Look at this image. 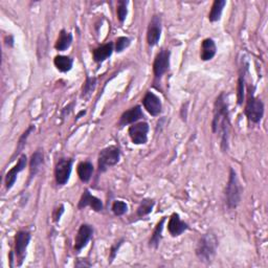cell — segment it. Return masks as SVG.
I'll return each instance as SVG.
<instances>
[{
	"label": "cell",
	"mask_w": 268,
	"mask_h": 268,
	"mask_svg": "<svg viewBox=\"0 0 268 268\" xmlns=\"http://www.w3.org/2000/svg\"><path fill=\"white\" fill-rule=\"evenodd\" d=\"M230 118L228 104L225 103L224 94L221 93L217 98L214 107V118H213L212 128L213 131L218 133L221 140V147L223 151L229 148V134H230Z\"/></svg>",
	"instance_id": "1"
},
{
	"label": "cell",
	"mask_w": 268,
	"mask_h": 268,
	"mask_svg": "<svg viewBox=\"0 0 268 268\" xmlns=\"http://www.w3.org/2000/svg\"><path fill=\"white\" fill-rule=\"evenodd\" d=\"M217 246L218 241L215 235H213V233H205L197 245L196 255L200 259V261H203V262H211L213 257H214L216 253Z\"/></svg>",
	"instance_id": "2"
},
{
	"label": "cell",
	"mask_w": 268,
	"mask_h": 268,
	"mask_svg": "<svg viewBox=\"0 0 268 268\" xmlns=\"http://www.w3.org/2000/svg\"><path fill=\"white\" fill-rule=\"evenodd\" d=\"M226 203L230 209H235L241 201V188L237 178L236 172L232 169L230 171V178L225 190Z\"/></svg>",
	"instance_id": "3"
},
{
	"label": "cell",
	"mask_w": 268,
	"mask_h": 268,
	"mask_svg": "<svg viewBox=\"0 0 268 268\" xmlns=\"http://www.w3.org/2000/svg\"><path fill=\"white\" fill-rule=\"evenodd\" d=\"M245 114L252 123H259L262 120L264 114V105L262 101L257 99L250 90L249 91V98L246 101Z\"/></svg>",
	"instance_id": "4"
},
{
	"label": "cell",
	"mask_w": 268,
	"mask_h": 268,
	"mask_svg": "<svg viewBox=\"0 0 268 268\" xmlns=\"http://www.w3.org/2000/svg\"><path fill=\"white\" fill-rule=\"evenodd\" d=\"M120 149L114 146H110L103 149L99 154V170L104 172L107 168L115 166L120 161Z\"/></svg>",
	"instance_id": "5"
},
{
	"label": "cell",
	"mask_w": 268,
	"mask_h": 268,
	"mask_svg": "<svg viewBox=\"0 0 268 268\" xmlns=\"http://www.w3.org/2000/svg\"><path fill=\"white\" fill-rule=\"evenodd\" d=\"M71 168L72 160L61 159L57 162L56 169H54V177H56V181L58 184L63 185L68 181L71 173Z\"/></svg>",
	"instance_id": "6"
},
{
	"label": "cell",
	"mask_w": 268,
	"mask_h": 268,
	"mask_svg": "<svg viewBox=\"0 0 268 268\" xmlns=\"http://www.w3.org/2000/svg\"><path fill=\"white\" fill-rule=\"evenodd\" d=\"M148 132L149 126L147 123H139L129 128V135L130 139L135 145H142V143H146L148 140Z\"/></svg>",
	"instance_id": "7"
},
{
	"label": "cell",
	"mask_w": 268,
	"mask_h": 268,
	"mask_svg": "<svg viewBox=\"0 0 268 268\" xmlns=\"http://www.w3.org/2000/svg\"><path fill=\"white\" fill-rule=\"evenodd\" d=\"M31 240V233L27 232H18L16 238H15V252L16 256L19 260L18 265L20 266L22 264V261L25 257V252L27 245L30 243Z\"/></svg>",
	"instance_id": "8"
},
{
	"label": "cell",
	"mask_w": 268,
	"mask_h": 268,
	"mask_svg": "<svg viewBox=\"0 0 268 268\" xmlns=\"http://www.w3.org/2000/svg\"><path fill=\"white\" fill-rule=\"evenodd\" d=\"M170 65V52L162 50L157 54L153 64V71L156 78H160L168 71Z\"/></svg>",
	"instance_id": "9"
},
{
	"label": "cell",
	"mask_w": 268,
	"mask_h": 268,
	"mask_svg": "<svg viewBox=\"0 0 268 268\" xmlns=\"http://www.w3.org/2000/svg\"><path fill=\"white\" fill-rule=\"evenodd\" d=\"M93 233V229L90 225L83 224L81 225V228L77 233V237L74 239V250L77 251H80L83 247L86 246V244L89 242V240L91 239Z\"/></svg>",
	"instance_id": "10"
},
{
	"label": "cell",
	"mask_w": 268,
	"mask_h": 268,
	"mask_svg": "<svg viewBox=\"0 0 268 268\" xmlns=\"http://www.w3.org/2000/svg\"><path fill=\"white\" fill-rule=\"evenodd\" d=\"M143 107L147 109V111L153 116L159 115L161 112V99L153 92H147L145 98L143 100Z\"/></svg>",
	"instance_id": "11"
},
{
	"label": "cell",
	"mask_w": 268,
	"mask_h": 268,
	"mask_svg": "<svg viewBox=\"0 0 268 268\" xmlns=\"http://www.w3.org/2000/svg\"><path fill=\"white\" fill-rule=\"evenodd\" d=\"M161 19L157 16H154L149 24L148 33H147V41L150 46H154L157 44V42H159L161 38Z\"/></svg>",
	"instance_id": "12"
},
{
	"label": "cell",
	"mask_w": 268,
	"mask_h": 268,
	"mask_svg": "<svg viewBox=\"0 0 268 268\" xmlns=\"http://www.w3.org/2000/svg\"><path fill=\"white\" fill-rule=\"evenodd\" d=\"M26 162H27L26 156L25 155H21V156H20V159H19V161H18L16 166L8 172V174H6V176H5L6 189L10 190L13 187L14 183H15V181L17 179L18 173H20V172H21L25 168Z\"/></svg>",
	"instance_id": "13"
},
{
	"label": "cell",
	"mask_w": 268,
	"mask_h": 268,
	"mask_svg": "<svg viewBox=\"0 0 268 268\" xmlns=\"http://www.w3.org/2000/svg\"><path fill=\"white\" fill-rule=\"evenodd\" d=\"M79 209H84L86 207H90L95 212H100L103 210V203L99 198L92 196L89 193L88 190H85L84 194L82 195L81 200L79 202Z\"/></svg>",
	"instance_id": "14"
},
{
	"label": "cell",
	"mask_w": 268,
	"mask_h": 268,
	"mask_svg": "<svg viewBox=\"0 0 268 268\" xmlns=\"http://www.w3.org/2000/svg\"><path fill=\"white\" fill-rule=\"evenodd\" d=\"M188 228H189L188 224L181 221L179 215L173 214L171 216L170 221L168 223V230L172 236L176 237V236L181 235L183 232L188 230Z\"/></svg>",
	"instance_id": "15"
},
{
	"label": "cell",
	"mask_w": 268,
	"mask_h": 268,
	"mask_svg": "<svg viewBox=\"0 0 268 268\" xmlns=\"http://www.w3.org/2000/svg\"><path fill=\"white\" fill-rule=\"evenodd\" d=\"M143 116V111L140 106H135L133 108H131L128 111L124 112L123 115L121 116V121L120 124L122 126L125 125H129V124H133L135 122H137L139 120H141Z\"/></svg>",
	"instance_id": "16"
},
{
	"label": "cell",
	"mask_w": 268,
	"mask_h": 268,
	"mask_svg": "<svg viewBox=\"0 0 268 268\" xmlns=\"http://www.w3.org/2000/svg\"><path fill=\"white\" fill-rule=\"evenodd\" d=\"M216 44L214 42V40H212L210 38L203 40V42L201 44V53H200V58L203 61H209L211 59L214 58L216 54Z\"/></svg>",
	"instance_id": "17"
},
{
	"label": "cell",
	"mask_w": 268,
	"mask_h": 268,
	"mask_svg": "<svg viewBox=\"0 0 268 268\" xmlns=\"http://www.w3.org/2000/svg\"><path fill=\"white\" fill-rule=\"evenodd\" d=\"M112 52H113V43L109 42L107 44L98 47V49H95L93 51V59L95 62L100 63V62L105 61L106 59H108L110 56H111Z\"/></svg>",
	"instance_id": "18"
},
{
	"label": "cell",
	"mask_w": 268,
	"mask_h": 268,
	"mask_svg": "<svg viewBox=\"0 0 268 268\" xmlns=\"http://www.w3.org/2000/svg\"><path fill=\"white\" fill-rule=\"evenodd\" d=\"M93 173V166L89 161H83L78 166V175L83 182H88Z\"/></svg>",
	"instance_id": "19"
},
{
	"label": "cell",
	"mask_w": 268,
	"mask_h": 268,
	"mask_svg": "<svg viewBox=\"0 0 268 268\" xmlns=\"http://www.w3.org/2000/svg\"><path fill=\"white\" fill-rule=\"evenodd\" d=\"M43 163V153L41 151H36L35 153L32 155L31 163H30V179L34 176H36L38 171L40 169V166Z\"/></svg>",
	"instance_id": "20"
},
{
	"label": "cell",
	"mask_w": 268,
	"mask_h": 268,
	"mask_svg": "<svg viewBox=\"0 0 268 268\" xmlns=\"http://www.w3.org/2000/svg\"><path fill=\"white\" fill-rule=\"evenodd\" d=\"M71 42H72L71 34L67 33L63 30L60 33L57 42H56V44H54V47H56V50H58V51H65L71 46Z\"/></svg>",
	"instance_id": "21"
},
{
	"label": "cell",
	"mask_w": 268,
	"mask_h": 268,
	"mask_svg": "<svg viewBox=\"0 0 268 268\" xmlns=\"http://www.w3.org/2000/svg\"><path fill=\"white\" fill-rule=\"evenodd\" d=\"M225 4H226L225 0H216V1L213 3L210 15H209V19L211 22L218 21L220 17H221V14Z\"/></svg>",
	"instance_id": "22"
},
{
	"label": "cell",
	"mask_w": 268,
	"mask_h": 268,
	"mask_svg": "<svg viewBox=\"0 0 268 268\" xmlns=\"http://www.w3.org/2000/svg\"><path fill=\"white\" fill-rule=\"evenodd\" d=\"M54 63L58 70L62 72L70 71L72 67V59L66 56H57L54 60Z\"/></svg>",
	"instance_id": "23"
},
{
	"label": "cell",
	"mask_w": 268,
	"mask_h": 268,
	"mask_svg": "<svg viewBox=\"0 0 268 268\" xmlns=\"http://www.w3.org/2000/svg\"><path fill=\"white\" fill-rule=\"evenodd\" d=\"M166 221V218H162L161 220V222H159V224L156 225V228L152 233V237L150 239V246L152 247H156L160 245V242L161 240V232H162V228H163V223Z\"/></svg>",
	"instance_id": "24"
},
{
	"label": "cell",
	"mask_w": 268,
	"mask_h": 268,
	"mask_svg": "<svg viewBox=\"0 0 268 268\" xmlns=\"http://www.w3.org/2000/svg\"><path fill=\"white\" fill-rule=\"evenodd\" d=\"M153 207H154L153 200H151V199H143L139 209H137V216L143 217L150 214V213L152 212Z\"/></svg>",
	"instance_id": "25"
},
{
	"label": "cell",
	"mask_w": 268,
	"mask_h": 268,
	"mask_svg": "<svg viewBox=\"0 0 268 268\" xmlns=\"http://www.w3.org/2000/svg\"><path fill=\"white\" fill-rule=\"evenodd\" d=\"M127 210H128L127 204H126V202H124V201L118 200V201H114L113 204H112V212L114 213V215H116V216L124 215L127 212Z\"/></svg>",
	"instance_id": "26"
},
{
	"label": "cell",
	"mask_w": 268,
	"mask_h": 268,
	"mask_svg": "<svg viewBox=\"0 0 268 268\" xmlns=\"http://www.w3.org/2000/svg\"><path fill=\"white\" fill-rule=\"evenodd\" d=\"M127 4L128 2L127 1H123V0H121V1L118 2V18L121 22H124L126 19V16H127Z\"/></svg>",
	"instance_id": "27"
},
{
	"label": "cell",
	"mask_w": 268,
	"mask_h": 268,
	"mask_svg": "<svg viewBox=\"0 0 268 268\" xmlns=\"http://www.w3.org/2000/svg\"><path fill=\"white\" fill-rule=\"evenodd\" d=\"M95 84H97V79H95V78H87L85 84H84V88H83V97L89 95L94 90Z\"/></svg>",
	"instance_id": "28"
},
{
	"label": "cell",
	"mask_w": 268,
	"mask_h": 268,
	"mask_svg": "<svg viewBox=\"0 0 268 268\" xmlns=\"http://www.w3.org/2000/svg\"><path fill=\"white\" fill-rule=\"evenodd\" d=\"M244 100V77L241 75L238 81V104L241 105Z\"/></svg>",
	"instance_id": "29"
},
{
	"label": "cell",
	"mask_w": 268,
	"mask_h": 268,
	"mask_svg": "<svg viewBox=\"0 0 268 268\" xmlns=\"http://www.w3.org/2000/svg\"><path fill=\"white\" fill-rule=\"evenodd\" d=\"M129 45H130V39L127 38V37H121V38H119L118 40H116L115 50L118 53H121V52H123L124 50H125L126 47H128Z\"/></svg>",
	"instance_id": "30"
},
{
	"label": "cell",
	"mask_w": 268,
	"mask_h": 268,
	"mask_svg": "<svg viewBox=\"0 0 268 268\" xmlns=\"http://www.w3.org/2000/svg\"><path fill=\"white\" fill-rule=\"evenodd\" d=\"M34 129H35V128H34V126H31V127H30L29 129H27L26 131L23 133V135H22L21 137H20V140H19V143H18V149L16 150V152H20V150H21V149L23 148V146H24V143H25L26 139H27V137H29L30 133L33 131Z\"/></svg>",
	"instance_id": "31"
}]
</instances>
